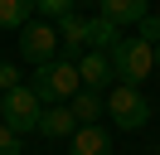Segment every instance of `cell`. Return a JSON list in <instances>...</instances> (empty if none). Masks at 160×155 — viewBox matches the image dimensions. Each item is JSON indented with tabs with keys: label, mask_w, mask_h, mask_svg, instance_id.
I'll return each mask as SVG.
<instances>
[{
	"label": "cell",
	"mask_w": 160,
	"mask_h": 155,
	"mask_svg": "<svg viewBox=\"0 0 160 155\" xmlns=\"http://www.w3.org/2000/svg\"><path fill=\"white\" fill-rule=\"evenodd\" d=\"M97 15L112 19L117 29H126V24H141L150 15V0H97Z\"/></svg>",
	"instance_id": "obj_7"
},
{
	"label": "cell",
	"mask_w": 160,
	"mask_h": 155,
	"mask_svg": "<svg viewBox=\"0 0 160 155\" xmlns=\"http://www.w3.org/2000/svg\"><path fill=\"white\" fill-rule=\"evenodd\" d=\"M155 68H160V44H155Z\"/></svg>",
	"instance_id": "obj_19"
},
{
	"label": "cell",
	"mask_w": 160,
	"mask_h": 155,
	"mask_svg": "<svg viewBox=\"0 0 160 155\" xmlns=\"http://www.w3.org/2000/svg\"><path fill=\"white\" fill-rule=\"evenodd\" d=\"M34 97H39L44 107L53 102H73V97L82 92V78H78V63L73 58H53V63H39L34 68Z\"/></svg>",
	"instance_id": "obj_2"
},
{
	"label": "cell",
	"mask_w": 160,
	"mask_h": 155,
	"mask_svg": "<svg viewBox=\"0 0 160 155\" xmlns=\"http://www.w3.org/2000/svg\"><path fill=\"white\" fill-rule=\"evenodd\" d=\"M88 34H92V19L78 15V10L58 19V39H63V48H68V53H82V48H88Z\"/></svg>",
	"instance_id": "obj_9"
},
{
	"label": "cell",
	"mask_w": 160,
	"mask_h": 155,
	"mask_svg": "<svg viewBox=\"0 0 160 155\" xmlns=\"http://www.w3.org/2000/svg\"><path fill=\"white\" fill-rule=\"evenodd\" d=\"M0 155H24V150H20V136H15L5 121H0Z\"/></svg>",
	"instance_id": "obj_14"
},
{
	"label": "cell",
	"mask_w": 160,
	"mask_h": 155,
	"mask_svg": "<svg viewBox=\"0 0 160 155\" xmlns=\"http://www.w3.org/2000/svg\"><path fill=\"white\" fill-rule=\"evenodd\" d=\"M136 29H141V39H150V44H160V19H155V15H146V19H141Z\"/></svg>",
	"instance_id": "obj_16"
},
{
	"label": "cell",
	"mask_w": 160,
	"mask_h": 155,
	"mask_svg": "<svg viewBox=\"0 0 160 155\" xmlns=\"http://www.w3.org/2000/svg\"><path fill=\"white\" fill-rule=\"evenodd\" d=\"M78 78H82V87L102 92V87L112 82V58L102 53V48H82L78 53Z\"/></svg>",
	"instance_id": "obj_6"
},
{
	"label": "cell",
	"mask_w": 160,
	"mask_h": 155,
	"mask_svg": "<svg viewBox=\"0 0 160 155\" xmlns=\"http://www.w3.org/2000/svg\"><path fill=\"white\" fill-rule=\"evenodd\" d=\"M34 15V0H0V24L5 29H24Z\"/></svg>",
	"instance_id": "obj_12"
},
{
	"label": "cell",
	"mask_w": 160,
	"mask_h": 155,
	"mask_svg": "<svg viewBox=\"0 0 160 155\" xmlns=\"http://www.w3.org/2000/svg\"><path fill=\"white\" fill-rule=\"evenodd\" d=\"M107 112H112V121L121 131H141L150 121V102L141 97V87H121V82L107 92Z\"/></svg>",
	"instance_id": "obj_4"
},
{
	"label": "cell",
	"mask_w": 160,
	"mask_h": 155,
	"mask_svg": "<svg viewBox=\"0 0 160 155\" xmlns=\"http://www.w3.org/2000/svg\"><path fill=\"white\" fill-rule=\"evenodd\" d=\"M107 58H112V78H117L121 87H141L150 78V68H155V44L141 39V34H121L117 44L107 48Z\"/></svg>",
	"instance_id": "obj_1"
},
{
	"label": "cell",
	"mask_w": 160,
	"mask_h": 155,
	"mask_svg": "<svg viewBox=\"0 0 160 155\" xmlns=\"http://www.w3.org/2000/svg\"><path fill=\"white\" fill-rule=\"evenodd\" d=\"M73 131H78V116H73V107H68V102L44 107V116H39V136L58 141V136H73Z\"/></svg>",
	"instance_id": "obj_8"
},
{
	"label": "cell",
	"mask_w": 160,
	"mask_h": 155,
	"mask_svg": "<svg viewBox=\"0 0 160 155\" xmlns=\"http://www.w3.org/2000/svg\"><path fill=\"white\" fill-rule=\"evenodd\" d=\"M0 121H5V92H0Z\"/></svg>",
	"instance_id": "obj_17"
},
{
	"label": "cell",
	"mask_w": 160,
	"mask_h": 155,
	"mask_svg": "<svg viewBox=\"0 0 160 155\" xmlns=\"http://www.w3.org/2000/svg\"><path fill=\"white\" fill-rule=\"evenodd\" d=\"M39 116H44V102L34 97L29 82H20V87H10V92H5V126H10L15 136L39 131Z\"/></svg>",
	"instance_id": "obj_3"
},
{
	"label": "cell",
	"mask_w": 160,
	"mask_h": 155,
	"mask_svg": "<svg viewBox=\"0 0 160 155\" xmlns=\"http://www.w3.org/2000/svg\"><path fill=\"white\" fill-rule=\"evenodd\" d=\"M73 5H97V0H73Z\"/></svg>",
	"instance_id": "obj_18"
},
{
	"label": "cell",
	"mask_w": 160,
	"mask_h": 155,
	"mask_svg": "<svg viewBox=\"0 0 160 155\" xmlns=\"http://www.w3.org/2000/svg\"><path fill=\"white\" fill-rule=\"evenodd\" d=\"M73 155H112V136L102 126H78L73 131Z\"/></svg>",
	"instance_id": "obj_10"
},
{
	"label": "cell",
	"mask_w": 160,
	"mask_h": 155,
	"mask_svg": "<svg viewBox=\"0 0 160 155\" xmlns=\"http://www.w3.org/2000/svg\"><path fill=\"white\" fill-rule=\"evenodd\" d=\"M10 87H20V68H15V63H0V92H10Z\"/></svg>",
	"instance_id": "obj_15"
},
{
	"label": "cell",
	"mask_w": 160,
	"mask_h": 155,
	"mask_svg": "<svg viewBox=\"0 0 160 155\" xmlns=\"http://www.w3.org/2000/svg\"><path fill=\"white\" fill-rule=\"evenodd\" d=\"M68 107H73V116H78V126H97V116L107 112V97H102V92H92V87H82V92L73 97Z\"/></svg>",
	"instance_id": "obj_11"
},
{
	"label": "cell",
	"mask_w": 160,
	"mask_h": 155,
	"mask_svg": "<svg viewBox=\"0 0 160 155\" xmlns=\"http://www.w3.org/2000/svg\"><path fill=\"white\" fill-rule=\"evenodd\" d=\"M34 10H39L44 19H53V24H58L63 15H73V0H34Z\"/></svg>",
	"instance_id": "obj_13"
},
{
	"label": "cell",
	"mask_w": 160,
	"mask_h": 155,
	"mask_svg": "<svg viewBox=\"0 0 160 155\" xmlns=\"http://www.w3.org/2000/svg\"><path fill=\"white\" fill-rule=\"evenodd\" d=\"M58 48H63V39H58V24H53V19H44V24H24V29H20V53L29 58L34 68H39V63H53Z\"/></svg>",
	"instance_id": "obj_5"
}]
</instances>
